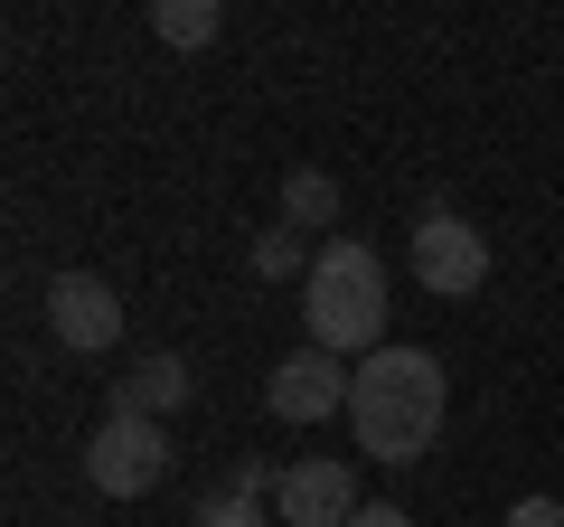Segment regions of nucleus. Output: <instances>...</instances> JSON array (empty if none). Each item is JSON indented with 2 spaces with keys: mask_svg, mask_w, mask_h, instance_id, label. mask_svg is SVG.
I'll return each instance as SVG.
<instances>
[{
  "mask_svg": "<svg viewBox=\"0 0 564 527\" xmlns=\"http://www.w3.org/2000/svg\"><path fill=\"white\" fill-rule=\"evenodd\" d=\"M443 358L433 348H395L386 340L377 358H358V377H348V424H358V452L367 462H423L433 452V433H443Z\"/></svg>",
  "mask_w": 564,
  "mask_h": 527,
  "instance_id": "f257e3e1",
  "label": "nucleus"
},
{
  "mask_svg": "<svg viewBox=\"0 0 564 527\" xmlns=\"http://www.w3.org/2000/svg\"><path fill=\"white\" fill-rule=\"evenodd\" d=\"M386 264H377V245H358V236H329L321 255H311V283H302V330H311V348H329V358H377L386 348Z\"/></svg>",
  "mask_w": 564,
  "mask_h": 527,
  "instance_id": "f03ea898",
  "label": "nucleus"
},
{
  "mask_svg": "<svg viewBox=\"0 0 564 527\" xmlns=\"http://www.w3.org/2000/svg\"><path fill=\"white\" fill-rule=\"evenodd\" d=\"M404 255H414V283L433 292V302H470V292L489 283V245H480V226H470L462 207H423L414 236H404Z\"/></svg>",
  "mask_w": 564,
  "mask_h": 527,
  "instance_id": "7ed1b4c3",
  "label": "nucleus"
},
{
  "mask_svg": "<svg viewBox=\"0 0 564 527\" xmlns=\"http://www.w3.org/2000/svg\"><path fill=\"white\" fill-rule=\"evenodd\" d=\"M85 481H95L104 499H151V490L170 481V433L151 424V415H104L95 443H85Z\"/></svg>",
  "mask_w": 564,
  "mask_h": 527,
  "instance_id": "20e7f679",
  "label": "nucleus"
},
{
  "mask_svg": "<svg viewBox=\"0 0 564 527\" xmlns=\"http://www.w3.org/2000/svg\"><path fill=\"white\" fill-rule=\"evenodd\" d=\"M348 377H358L348 358H329V348L302 340L273 377H263V406H273L282 424H329V415H348Z\"/></svg>",
  "mask_w": 564,
  "mask_h": 527,
  "instance_id": "39448f33",
  "label": "nucleus"
},
{
  "mask_svg": "<svg viewBox=\"0 0 564 527\" xmlns=\"http://www.w3.org/2000/svg\"><path fill=\"white\" fill-rule=\"evenodd\" d=\"M47 330H57V348H76V358H104V348L122 340V292L104 283V273H57V283H47Z\"/></svg>",
  "mask_w": 564,
  "mask_h": 527,
  "instance_id": "423d86ee",
  "label": "nucleus"
},
{
  "mask_svg": "<svg viewBox=\"0 0 564 527\" xmlns=\"http://www.w3.org/2000/svg\"><path fill=\"white\" fill-rule=\"evenodd\" d=\"M358 508H367L358 499V471L329 462V452H321V462H292L273 481V527H348Z\"/></svg>",
  "mask_w": 564,
  "mask_h": 527,
  "instance_id": "0eeeda50",
  "label": "nucleus"
},
{
  "mask_svg": "<svg viewBox=\"0 0 564 527\" xmlns=\"http://www.w3.org/2000/svg\"><path fill=\"white\" fill-rule=\"evenodd\" d=\"M188 358L180 348H151V358H132V377H113V415H151V424H161V415H180L188 406Z\"/></svg>",
  "mask_w": 564,
  "mask_h": 527,
  "instance_id": "6e6552de",
  "label": "nucleus"
},
{
  "mask_svg": "<svg viewBox=\"0 0 564 527\" xmlns=\"http://www.w3.org/2000/svg\"><path fill=\"white\" fill-rule=\"evenodd\" d=\"M198 527H273V471H263V462H236V471L198 499Z\"/></svg>",
  "mask_w": 564,
  "mask_h": 527,
  "instance_id": "1a4fd4ad",
  "label": "nucleus"
},
{
  "mask_svg": "<svg viewBox=\"0 0 564 527\" xmlns=\"http://www.w3.org/2000/svg\"><path fill=\"white\" fill-rule=\"evenodd\" d=\"M329 217H339V180L329 170H292L282 180V226L302 236V226H329Z\"/></svg>",
  "mask_w": 564,
  "mask_h": 527,
  "instance_id": "9d476101",
  "label": "nucleus"
},
{
  "mask_svg": "<svg viewBox=\"0 0 564 527\" xmlns=\"http://www.w3.org/2000/svg\"><path fill=\"white\" fill-rule=\"evenodd\" d=\"M151 29H161L170 47H207L226 29V10H217V0H151Z\"/></svg>",
  "mask_w": 564,
  "mask_h": 527,
  "instance_id": "9b49d317",
  "label": "nucleus"
},
{
  "mask_svg": "<svg viewBox=\"0 0 564 527\" xmlns=\"http://www.w3.org/2000/svg\"><path fill=\"white\" fill-rule=\"evenodd\" d=\"M254 273H263V283H311L302 236H292V226H263V236H254Z\"/></svg>",
  "mask_w": 564,
  "mask_h": 527,
  "instance_id": "f8f14e48",
  "label": "nucleus"
},
{
  "mask_svg": "<svg viewBox=\"0 0 564 527\" xmlns=\"http://www.w3.org/2000/svg\"><path fill=\"white\" fill-rule=\"evenodd\" d=\"M508 527H564V499L555 490H527V499H508Z\"/></svg>",
  "mask_w": 564,
  "mask_h": 527,
  "instance_id": "ddd939ff",
  "label": "nucleus"
},
{
  "mask_svg": "<svg viewBox=\"0 0 564 527\" xmlns=\"http://www.w3.org/2000/svg\"><path fill=\"white\" fill-rule=\"evenodd\" d=\"M348 527H414V518H404L395 499H367V508H358V518H348Z\"/></svg>",
  "mask_w": 564,
  "mask_h": 527,
  "instance_id": "4468645a",
  "label": "nucleus"
}]
</instances>
